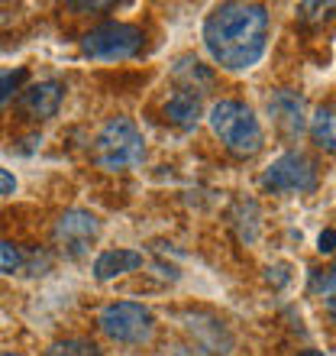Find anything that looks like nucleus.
Segmentation results:
<instances>
[{"mask_svg":"<svg viewBox=\"0 0 336 356\" xmlns=\"http://www.w3.org/2000/svg\"><path fill=\"white\" fill-rule=\"evenodd\" d=\"M271 13L262 3H220L204 19V49L226 72L259 65L269 49Z\"/></svg>","mask_w":336,"mask_h":356,"instance_id":"obj_1","label":"nucleus"},{"mask_svg":"<svg viewBox=\"0 0 336 356\" xmlns=\"http://www.w3.org/2000/svg\"><path fill=\"white\" fill-rule=\"evenodd\" d=\"M207 123H210L217 140L240 159H252L265 146V133H262L259 117L243 101H230V97L217 101L210 107V113H207Z\"/></svg>","mask_w":336,"mask_h":356,"instance_id":"obj_2","label":"nucleus"},{"mask_svg":"<svg viewBox=\"0 0 336 356\" xmlns=\"http://www.w3.org/2000/svg\"><path fill=\"white\" fill-rule=\"evenodd\" d=\"M94 159L107 172L136 169L146 159V140L130 117H110L94 140Z\"/></svg>","mask_w":336,"mask_h":356,"instance_id":"obj_3","label":"nucleus"},{"mask_svg":"<svg viewBox=\"0 0 336 356\" xmlns=\"http://www.w3.org/2000/svg\"><path fill=\"white\" fill-rule=\"evenodd\" d=\"M97 327L113 343H149L156 318L142 301H113L97 314Z\"/></svg>","mask_w":336,"mask_h":356,"instance_id":"obj_4","label":"nucleus"},{"mask_svg":"<svg viewBox=\"0 0 336 356\" xmlns=\"http://www.w3.org/2000/svg\"><path fill=\"white\" fill-rule=\"evenodd\" d=\"M142 49V29L133 23H101L81 39V52L97 62H123Z\"/></svg>","mask_w":336,"mask_h":356,"instance_id":"obj_5","label":"nucleus"},{"mask_svg":"<svg viewBox=\"0 0 336 356\" xmlns=\"http://www.w3.org/2000/svg\"><path fill=\"white\" fill-rule=\"evenodd\" d=\"M259 185L271 195H285V191H298L308 195L317 188V165L298 149L281 152L278 159H271V165L262 172Z\"/></svg>","mask_w":336,"mask_h":356,"instance_id":"obj_6","label":"nucleus"},{"mask_svg":"<svg viewBox=\"0 0 336 356\" xmlns=\"http://www.w3.org/2000/svg\"><path fill=\"white\" fill-rule=\"evenodd\" d=\"M97 234H101V220L91 214V211H65V214L56 220V230H52V236H56V243L65 250L68 256H81L87 253V246L97 240Z\"/></svg>","mask_w":336,"mask_h":356,"instance_id":"obj_7","label":"nucleus"},{"mask_svg":"<svg viewBox=\"0 0 336 356\" xmlns=\"http://www.w3.org/2000/svg\"><path fill=\"white\" fill-rule=\"evenodd\" d=\"M265 107H269L271 123L285 136H301V133L308 130V104H304V94L291 91V88H278V91L269 94Z\"/></svg>","mask_w":336,"mask_h":356,"instance_id":"obj_8","label":"nucleus"},{"mask_svg":"<svg viewBox=\"0 0 336 356\" xmlns=\"http://www.w3.org/2000/svg\"><path fill=\"white\" fill-rule=\"evenodd\" d=\"M65 97V85L62 81H39V85L26 88L19 94V107L26 111L29 120H52L62 107Z\"/></svg>","mask_w":336,"mask_h":356,"instance_id":"obj_9","label":"nucleus"},{"mask_svg":"<svg viewBox=\"0 0 336 356\" xmlns=\"http://www.w3.org/2000/svg\"><path fill=\"white\" fill-rule=\"evenodd\" d=\"M142 263H146V259H142V253H136V250H103V253L94 259V275L101 282H110V279H117V275L136 272Z\"/></svg>","mask_w":336,"mask_h":356,"instance_id":"obj_10","label":"nucleus"},{"mask_svg":"<svg viewBox=\"0 0 336 356\" xmlns=\"http://www.w3.org/2000/svg\"><path fill=\"white\" fill-rule=\"evenodd\" d=\"M165 117L178 130H194L197 120H201V97L187 91H175L165 101Z\"/></svg>","mask_w":336,"mask_h":356,"instance_id":"obj_11","label":"nucleus"},{"mask_svg":"<svg viewBox=\"0 0 336 356\" xmlns=\"http://www.w3.org/2000/svg\"><path fill=\"white\" fill-rule=\"evenodd\" d=\"M171 75L181 81V88L178 91H187V94H201V91H210L214 88V72L207 65H201L197 58L185 56V58H178V65L171 68Z\"/></svg>","mask_w":336,"mask_h":356,"instance_id":"obj_12","label":"nucleus"},{"mask_svg":"<svg viewBox=\"0 0 336 356\" xmlns=\"http://www.w3.org/2000/svg\"><path fill=\"white\" fill-rule=\"evenodd\" d=\"M308 133L317 149L336 156V104H327V107L314 111V117L308 120Z\"/></svg>","mask_w":336,"mask_h":356,"instance_id":"obj_13","label":"nucleus"},{"mask_svg":"<svg viewBox=\"0 0 336 356\" xmlns=\"http://www.w3.org/2000/svg\"><path fill=\"white\" fill-rule=\"evenodd\" d=\"M42 356H103V353H101V347H97V343H91V340L68 337V340L52 343V347H49Z\"/></svg>","mask_w":336,"mask_h":356,"instance_id":"obj_14","label":"nucleus"},{"mask_svg":"<svg viewBox=\"0 0 336 356\" xmlns=\"http://www.w3.org/2000/svg\"><path fill=\"white\" fill-rule=\"evenodd\" d=\"M333 291H336V263L330 266V269H317L310 275V295H314V298L327 301Z\"/></svg>","mask_w":336,"mask_h":356,"instance_id":"obj_15","label":"nucleus"},{"mask_svg":"<svg viewBox=\"0 0 336 356\" xmlns=\"http://www.w3.org/2000/svg\"><path fill=\"white\" fill-rule=\"evenodd\" d=\"M26 68H10V72H0V107L19 91V85L26 81Z\"/></svg>","mask_w":336,"mask_h":356,"instance_id":"obj_16","label":"nucleus"},{"mask_svg":"<svg viewBox=\"0 0 336 356\" xmlns=\"http://www.w3.org/2000/svg\"><path fill=\"white\" fill-rule=\"evenodd\" d=\"M23 269V250L7 240H0V272L3 275H13V272Z\"/></svg>","mask_w":336,"mask_h":356,"instance_id":"obj_17","label":"nucleus"},{"mask_svg":"<svg viewBox=\"0 0 336 356\" xmlns=\"http://www.w3.org/2000/svg\"><path fill=\"white\" fill-rule=\"evenodd\" d=\"M13 191H17V175L7 169H0V197L13 195Z\"/></svg>","mask_w":336,"mask_h":356,"instance_id":"obj_18","label":"nucleus"},{"mask_svg":"<svg viewBox=\"0 0 336 356\" xmlns=\"http://www.w3.org/2000/svg\"><path fill=\"white\" fill-rule=\"evenodd\" d=\"M317 250L320 253H336V230H324L317 236Z\"/></svg>","mask_w":336,"mask_h":356,"instance_id":"obj_19","label":"nucleus"},{"mask_svg":"<svg viewBox=\"0 0 336 356\" xmlns=\"http://www.w3.org/2000/svg\"><path fill=\"white\" fill-rule=\"evenodd\" d=\"M110 3H68V10H107Z\"/></svg>","mask_w":336,"mask_h":356,"instance_id":"obj_20","label":"nucleus"},{"mask_svg":"<svg viewBox=\"0 0 336 356\" xmlns=\"http://www.w3.org/2000/svg\"><path fill=\"white\" fill-rule=\"evenodd\" d=\"M324 305H327V311H330V318H333V324H336V291L333 295H330L327 301H324Z\"/></svg>","mask_w":336,"mask_h":356,"instance_id":"obj_21","label":"nucleus"},{"mask_svg":"<svg viewBox=\"0 0 336 356\" xmlns=\"http://www.w3.org/2000/svg\"><path fill=\"white\" fill-rule=\"evenodd\" d=\"M294 356H327L324 350H301V353H294Z\"/></svg>","mask_w":336,"mask_h":356,"instance_id":"obj_22","label":"nucleus"},{"mask_svg":"<svg viewBox=\"0 0 336 356\" xmlns=\"http://www.w3.org/2000/svg\"><path fill=\"white\" fill-rule=\"evenodd\" d=\"M165 356H191V353H185V350H175V353H165Z\"/></svg>","mask_w":336,"mask_h":356,"instance_id":"obj_23","label":"nucleus"},{"mask_svg":"<svg viewBox=\"0 0 336 356\" xmlns=\"http://www.w3.org/2000/svg\"><path fill=\"white\" fill-rule=\"evenodd\" d=\"M0 356H23V353H13V350H3V353Z\"/></svg>","mask_w":336,"mask_h":356,"instance_id":"obj_24","label":"nucleus"}]
</instances>
